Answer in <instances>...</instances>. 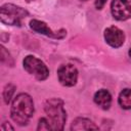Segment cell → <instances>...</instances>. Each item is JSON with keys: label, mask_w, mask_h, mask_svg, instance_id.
I'll use <instances>...</instances> for the list:
<instances>
[{"label": "cell", "mask_w": 131, "mask_h": 131, "mask_svg": "<svg viewBox=\"0 0 131 131\" xmlns=\"http://www.w3.org/2000/svg\"><path fill=\"white\" fill-rule=\"evenodd\" d=\"M44 111L51 125L52 130H62L67 121V113L63 107V100L60 98H50L46 100Z\"/></svg>", "instance_id": "obj_2"}, {"label": "cell", "mask_w": 131, "mask_h": 131, "mask_svg": "<svg viewBox=\"0 0 131 131\" xmlns=\"http://www.w3.org/2000/svg\"><path fill=\"white\" fill-rule=\"evenodd\" d=\"M37 130L40 131V130H52L51 128V125L48 121L47 118H41L39 120V123H38V126H37Z\"/></svg>", "instance_id": "obj_14"}, {"label": "cell", "mask_w": 131, "mask_h": 131, "mask_svg": "<svg viewBox=\"0 0 131 131\" xmlns=\"http://www.w3.org/2000/svg\"><path fill=\"white\" fill-rule=\"evenodd\" d=\"M28 15V10L11 3H5L0 7V20L2 24L8 26L20 27L21 19Z\"/></svg>", "instance_id": "obj_3"}, {"label": "cell", "mask_w": 131, "mask_h": 131, "mask_svg": "<svg viewBox=\"0 0 131 131\" xmlns=\"http://www.w3.org/2000/svg\"><path fill=\"white\" fill-rule=\"evenodd\" d=\"M24 69L38 81H44L49 76V70L47 66L34 55H28L23 60Z\"/></svg>", "instance_id": "obj_4"}, {"label": "cell", "mask_w": 131, "mask_h": 131, "mask_svg": "<svg viewBox=\"0 0 131 131\" xmlns=\"http://www.w3.org/2000/svg\"><path fill=\"white\" fill-rule=\"evenodd\" d=\"M94 102L102 110H108L112 104V95L106 89H100L94 94Z\"/></svg>", "instance_id": "obj_9"}, {"label": "cell", "mask_w": 131, "mask_h": 131, "mask_svg": "<svg viewBox=\"0 0 131 131\" xmlns=\"http://www.w3.org/2000/svg\"><path fill=\"white\" fill-rule=\"evenodd\" d=\"M111 11L117 20H127L131 18V0H113Z\"/></svg>", "instance_id": "obj_6"}, {"label": "cell", "mask_w": 131, "mask_h": 131, "mask_svg": "<svg viewBox=\"0 0 131 131\" xmlns=\"http://www.w3.org/2000/svg\"><path fill=\"white\" fill-rule=\"evenodd\" d=\"M1 129H2V130H11V131L14 130V128H13L9 123H7V122H4V123L1 125Z\"/></svg>", "instance_id": "obj_16"}, {"label": "cell", "mask_w": 131, "mask_h": 131, "mask_svg": "<svg viewBox=\"0 0 131 131\" xmlns=\"http://www.w3.org/2000/svg\"><path fill=\"white\" fill-rule=\"evenodd\" d=\"M0 60H1L2 63L6 64V66H9V67H12L14 64L13 58L11 57L10 53L6 50V48L3 45L0 46Z\"/></svg>", "instance_id": "obj_13"}, {"label": "cell", "mask_w": 131, "mask_h": 131, "mask_svg": "<svg viewBox=\"0 0 131 131\" xmlns=\"http://www.w3.org/2000/svg\"><path fill=\"white\" fill-rule=\"evenodd\" d=\"M128 54H129V56H130V57H131V48H130V49H129V52H128Z\"/></svg>", "instance_id": "obj_17"}, {"label": "cell", "mask_w": 131, "mask_h": 131, "mask_svg": "<svg viewBox=\"0 0 131 131\" xmlns=\"http://www.w3.org/2000/svg\"><path fill=\"white\" fill-rule=\"evenodd\" d=\"M71 130L73 131H78V130H98V126H96L91 120L87 118H76L72 125H71Z\"/></svg>", "instance_id": "obj_10"}, {"label": "cell", "mask_w": 131, "mask_h": 131, "mask_svg": "<svg viewBox=\"0 0 131 131\" xmlns=\"http://www.w3.org/2000/svg\"><path fill=\"white\" fill-rule=\"evenodd\" d=\"M118 103L124 110H131V89L126 88L121 91L119 94Z\"/></svg>", "instance_id": "obj_11"}, {"label": "cell", "mask_w": 131, "mask_h": 131, "mask_svg": "<svg viewBox=\"0 0 131 131\" xmlns=\"http://www.w3.org/2000/svg\"><path fill=\"white\" fill-rule=\"evenodd\" d=\"M103 37L105 42L112 46L113 48H119L121 47L125 42V34L124 32L119 29L118 27L112 26L104 30Z\"/></svg>", "instance_id": "obj_8"}, {"label": "cell", "mask_w": 131, "mask_h": 131, "mask_svg": "<svg viewBox=\"0 0 131 131\" xmlns=\"http://www.w3.org/2000/svg\"><path fill=\"white\" fill-rule=\"evenodd\" d=\"M30 28L38 34H42V35H45V36L53 38V39H63L67 36V31L66 30L61 29L58 32H53L47 26L46 23H44L42 20H39V19H32L30 21Z\"/></svg>", "instance_id": "obj_7"}, {"label": "cell", "mask_w": 131, "mask_h": 131, "mask_svg": "<svg viewBox=\"0 0 131 131\" xmlns=\"http://www.w3.org/2000/svg\"><path fill=\"white\" fill-rule=\"evenodd\" d=\"M57 78L62 86L73 87L78 81V70L75 66L70 63L61 64L57 70Z\"/></svg>", "instance_id": "obj_5"}, {"label": "cell", "mask_w": 131, "mask_h": 131, "mask_svg": "<svg viewBox=\"0 0 131 131\" xmlns=\"http://www.w3.org/2000/svg\"><path fill=\"white\" fill-rule=\"evenodd\" d=\"M106 1H107V0H95V2H94L95 8H96L97 10H101V9L103 8V6L105 5Z\"/></svg>", "instance_id": "obj_15"}, {"label": "cell", "mask_w": 131, "mask_h": 131, "mask_svg": "<svg viewBox=\"0 0 131 131\" xmlns=\"http://www.w3.org/2000/svg\"><path fill=\"white\" fill-rule=\"evenodd\" d=\"M15 89H16V86L12 83H8L7 85H5V87L3 89V99L6 104L10 103V101L13 97V94L15 92Z\"/></svg>", "instance_id": "obj_12"}, {"label": "cell", "mask_w": 131, "mask_h": 131, "mask_svg": "<svg viewBox=\"0 0 131 131\" xmlns=\"http://www.w3.org/2000/svg\"><path fill=\"white\" fill-rule=\"evenodd\" d=\"M34 115V102L28 93L17 94L11 103L10 117L13 122L19 126H25L29 123Z\"/></svg>", "instance_id": "obj_1"}, {"label": "cell", "mask_w": 131, "mask_h": 131, "mask_svg": "<svg viewBox=\"0 0 131 131\" xmlns=\"http://www.w3.org/2000/svg\"><path fill=\"white\" fill-rule=\"evenodd\" d=\"M26 1H27V2L29 3V2H31V1H34V0H26Z\"/></svg>", "instance_id": "obj_18"}, {"label": "cell", "mask_w": 131, "mask_h": 131, "mask_svg": "<svg viewBox=\"0 0 131 131\" xmlns=\"http://www.w3.org/2000/svg\"><path fill=\"white\" fill-rule=\"evenodd\" d=\"M80 1H88V0H80Z\"/></svg>", "instance_id": "obj_19"}]
</instances>
